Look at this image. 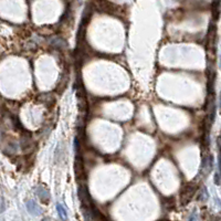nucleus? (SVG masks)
I'll return each instance as SVG.
<instances>
[{
  "mask_svg": "<svg viewBox=\"0 0 221 221\" xmlns=\"http://www.w3.org/2000/svg\"><path fill=\"white\" fill-rule=\"evenodd\" d=\"M27 208H28V210H29V212L33 213V215H38V212H40V209H39L38 206H37L33 201L27 202Z\"/></svg>",
  "mask_w": 221,
  "mask_h": 221,
  "instance_id": "1",
  "label": "nucleus"
},
{
  "mask_svg": "<svg viewBox=\"0 0 221 221\" xmlns=\"http://www.w3.org/2000/svg\"><path fill=\"white\" fill-rule=\"evenodd\" d=\"M58 211H59V213H60V215H61V219L66 218V211L63 209V208H62V206H61V204H58Z\"/></svg>",
  "mask_w": 221,
  "mask_h": 221,
  "instance_id": "2",
  "label": "nucleus"
},
{
  "mask_svg": "<svg viewBox=\"0 0 221 221\" xmlns=\"http://www.w3.org/2000/svg\"><path fill=\"white\" fill-rule=\"evenodd\" d=\"M3 209H5L3 202H2V200H0V212H1V211H3Z\"/></svg>",
  "mask_w": 221,
  "mask_h": 221,
  "instance_id": "3",
  "label": "nucleus"
}]
</instances>
